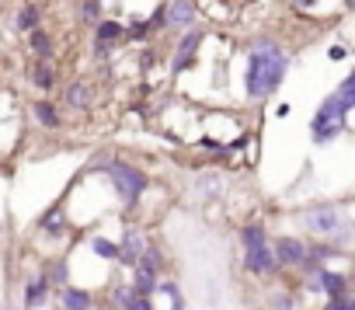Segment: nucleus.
<instances>
[{"label": "nucleus", "mask_w": 355, "mask_h": 310, "mask_svg": "<svg viewBox=\"0 0 355 310\" xmlns=\"http://www.w3.org/2000/svg\"><path fill=\"white\" fill-rule=\"evenodd\" d=\"M282 74H286V53L272 42H258L248 56V94L251 98H265L272 94L279 84H282Z\"/></svg>", "instance_id": "nucleus-1"}, {"label": "nucleus", "mask_w": 355, "mask_h": 310, "mask_svg": "<svg viewBox=\"0 0 355 310\" xmlns=\"http://www.w3.org/2000/svg\"><path fill=\"white\" fill-rule=\"evenodd\" d=\"M355 108V70L338 84V91L320 105V112L313 115V143H327L345 129V115Z\"/></svg>", "instance_id": "nucleus-2"}, {"label": "nucleus", "mask_w": 355, "mask_h": 310, "mask_svg": "<svg viewBox=\"0 0 355 310\" xmlns=\"http://www.w3.org/2000/svg\"><path fill=\"white\" fill-rule=\"evenodd\" d=\"M241 241H244V265H248V272L268 275L275 268V258H272V251L265 244V230L261 227H244Z\"/></svg>", "instance_id": "nucleus-3"}, {"label": "nucleus", "mask_w": 355, "mask_h": 310, "mask_svg": "<svg viewBox=\"0 0 355 310\" xmlns=\"http://www.w3.org/2000/svg\"><path fill=\"white\" fill-rule=\"evenodd\" d=\"M105 171H108V175H112V182L119 185L122 199L136 203V199L143 196V189H146V178H143L139 171H132L129 164H122V161H108V164H105Z\"/></svg>", "instance_id": "nucleus-4"}, {"label": "nucleus", "mask_w": 355, "mask_h": 310, "mask_svg": "<svg viewBox=\"0 0 355 310\" xmlns=\"http://www.w3.org/2000/svg\"><path fill=\"white\" fill-rule=\"evenodd\" d=\"M303 227L310 234H334L341 227V216H338V209H310L303 216Z\"/></svg>", "instance_id": "nucleus-5"}, {"label": "nucleus", "mask_w": 355, "mask_h": 310, "mask_svg": "<svg viewBox=\"0 0 355 310\" xmlns=\"http://www.w3.org/2000/svg\"><path fill=\"white\" fill-rule=\"evenodd\" d=\"M196 21V8H192V0H174V4L167 8V25L171 28H185Z\"/></svg>", "instance_id": "nucleus-6"}, {"label": "nucleus", "mask_w": 355, "mask_h": 310, "mask_svg": "<svg viewBox=\"0 0 355 310\" xmlns=\"http://www.w3.org/2000/svg\"><path fill=\"white\" fill-rule=\"evenodd\" d=\"M153 268H157V251H143V258L136 261V289L139 293H146V289H153Z\"/></svg>", "instance_id": "nucleus-7"}, {"label": "nucleus", "mask_w": 355, "mask_h": 310, "mask_svg": "<svg viewBox=\"0 0 355 310\" xmlns=\"http://www.w3.org/2000/svg\"><path fill=\"white\" fill-rule=\"evenodd\" d=\"M143 251H146V241H143V230H125V237H122V248H119V255L132 265V261H139L143 258Z\"/></svg>", "instance_id": "nucleus-8"}, {"label": "nucleus", "mask_w": 355, "mask_h": 310, "mask_svg": "<svg viewBox=\"0 0 355 310\" xmlns=\"http://www.w3.org/2000/svg\"><path fill=\"white\" fill-rule=\"evenodd\" d=\"M199 42H202V35L199 32H189L182 42H178V53H174V74L178 70H185V63H192V56H196V49H199Z\"/></svg>", "instance_id": "nucleus-9"}, {"label": "nucleus", "mask_w": 355, "mask_h": 310, "mask_svg": "<svg viewBox=\"0 0 355 310\" xmlns=\"http://www.w3.org/2000/svg\"><path fill=\"white\" fill-rule=\"evenodd\" d=\"M275 248H279V261H286V265H300L306 258V248L300 241H293V237H282Z\"/></svg>", "instance_id": "nucleus-10"}, {"label": "nucleus", "mask_w": 355, "mask_h": 310, "mask_svg": "<svg viewBox=\"0 0 355 310\" xmlns=\"http://www.w3.org/2000/svg\"><path fill=\"white\" fill-rule=\"evenodd\" d=\"M60 307H63V310H91V300H87V293H80V289H63Z\"/></svg>", "instance_id": "nucleus-11"}, {"label": "nucleus", "mask_w": 355, "mask_h": 310, "mask_svg": "<svg viewBox=\"0 0 355 310\" xmlns=\"http://www.w3.org/2000/svg\"><path fill=\"white\" fill-rule=\"evenodd\" d=\"M313 286H320L324 293H331V296H338V293L345 289V279H341L338 272H320V279H313Z\"/></svg>", "instance_id": "nucleus-12"}, {"label": "nucleus", "mask_w": 355, "mask_h": 310, "mask_svg": "<svg viewBox=\"0 0 355 310\" xmlns=\"http://www.w3.org/2000/svg\"><path fill=\"white\" fill-rule=\"evenodd\" d=\"M18 28H21V32H35V28H39V8H35V4H25V8L18 11Z\"/></svg>", "instance_id": "nucleus-13"}, {"label": "nucleus", "mask_w": 355, "mask_h": 310, "mask_svg": "<svg viewBox=\"0 0 355 310\" xmlns=\"http://www.w3.org/2000/svg\"><path fill=\"white\" fill-rule=\"evenodd\" d=\"M122 35V28L115 25V21H101L98 25V53H105V46L112 42V39H119Z\"/></svg>", "instance_id": "nucleus-14"}, {"label": "nucleus", "mask_w": 355, "mask_h": 310, "mask_svg": "<svg viewBox=\"0 0 355 310\" xmlns=\"http://www.w3.org/2000/svg\"><path fill=\"white\" fill-rule=\"evenodd\" d=\"M91 251L101 255V258H119V244H112L108 237H94L91 241Z\"/></svg>", "instance_id": "nucleus-15"}, {"label": "nucleus", "mask_w": 355, "mask_h": 310, "mask_svg": "<svg viewBox=\"0 0 355 310\" xmlns=\"http://www.w3.org/2000/svg\"><path fill=\"white\" fill-rule=\"evenodd\" d=\"M119 300H122V307H125V310H150V307H146V300H143L139 293L122 289V293H119Z\"/></svg>", "instance_id": "nucleus-16"}, {"label": "nucleus", "mask_w": 355, "mask_h": 310, "mask_svg": "<svg viewBox=\"0 0 355 310\" xmlns=\"http://www.w3.org/2000/svg\"><path fill=\"white\" fill-rule=\"evenodd\" d=\"M42 300H46V282L39 279V282H32V286H28V293H25V303H28V307H39Z\"/></svg>", "instance_id": "nucleus-17"}, {"label": "nucleus", "mask_w": 355, "mask_h": 310, "mask_svg": "<svg viewBox=\"0 0 355 310\" xmlns=\"http://www.w3.org/2000/svg\"><path fill=\"white\" fill-rule=\"evenodd\" d=\"M32 49H35L39 56H49V49H53V42H49V35L35 28V32H32Z\"/></svg>", "instance_id": "nucleus-18"}, {"label": "nucleus", "mask_w": 355, "mask_h": 310, "mask_svg": "<svg viewBox=\"0 0 355 310\" xmlns=\"http://www.w3.org/2000/svg\"><path fill=\"white\" fill-rule=\"evenodd\" d=\"M35 119H39L42 126H56V112H53V105H49V101H39V105H35Z\"/></svg>", "instance_id": "nucleus-19"}, {"label": "nucleus", "mask_w": 355, "mask_h": 310, "mask_svg": "<svg viewBox=\"0 0 355 310\" xmlns=\"http://www.w3.org/2000/svg\"><path fill=\"white\" fill-rule=\"evenodd\" d=\"M67 98H70V105L77 108V105H87V98H91V94H87V87H84V84H73V87L67 91Z\"/></svg>", "instance_id": "nucleus-20"}, {"label": "nucleus", "mask_w": 355, "mask_h": 310, "mask_svg": "<svg viewBox=\"0 0 355 310\" xmlns=\"http://www.w3.org/2000/svg\"><path fill=\"white\" fill-rule=\"evenodd\" d=\"M32 80H35V84H39V87H53V70H49V67H39V70H35V77H32Z\"/></svg>", "instance_id": "nucleus-21"}, {"label": "nucleus", "mask_w": 355, "mask_h": 310, "mask_svg": "<svg viewBox=\"0 0 355 310\" xmlns=\"http://www.w3.org/2000/svg\"><path fill=\"white\" fill-rule=\"evenodd\" d=\"M202 185H206V192H209V196H213V192L220 196V189H223V178H220V175H216V178L209 175V178H202Z\"/></svg>", "instance_id": "nucleus-22"}, {"label": "nucleus", "mask_w": 355, "mask_h": 310, "mask_svg": "<svg viewBox=\"0 0 355 310\" xmlns=\"http://www.w3.org/2000/svg\"><path fill=\"white\" fill-rule=\"evenodd\" d=\"M324 310H355V300H341V296H338V300H334V303H327Z\"/></svg>", "instance_id": "nucleus-23"}, {"label": "nucleus", "mask_w": 355, "mask_h": 310, "mask_svg": "<svg viewBox=\"0 0 355 310\" xmlns=\"http://www.w3.org/2000/svg\"><path fill=\"white\" fill-rule=\"evenodd\" d=\"M42 227H46V230H53V234H60V227H63V223H60V213H49V220H46Z\"/></svg>", "instance_id": "nucleus-24"}, {"label": "nucleus", "mask_w": 355, "mask_h": 310, "mask_svg": "<svg viewBox=\"0 0 355 310\" xmlns=\"http://www.w3.org/2000/svg\"><path fill=\"white\" fill-rule=\"evenodd\" d=\"M84 18H87V21L98 18V4H94V0H84Z\"/></svg>", "instance_id": "nucleus-25"}, {"label": "nucleus", "mask_w": 355, "mask_h": 310, "mask_svg": "<svg viewBox=\"0 0 355 310\" xmlns=\"http://www.w3.org/2000/svg\"><path fill=\"white\" fill-rule=\"evenodd\" d=\"M293 4H296V8H313L317 0H293Z\"/></svg>", "instance_id": "nucleus-26"}, {"label": "nucleus", "mask_w": 355, "mask_h": 310, "mask_svg": "<svg viewBox=\"0 0 355 310\" xmlns=\"http://www.w3.org/2000/svg\"><path fill=\"white\" fill-rule=\"evenodd\" d=\"M345 4H348V8H355V0H345Z\"/></svg>", "instance_id": "nucleus-27"}]
</instances>
